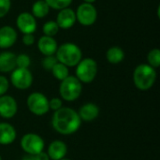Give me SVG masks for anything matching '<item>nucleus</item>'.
<instances>
[{"instance_id":"15","label":"nucleus","mask_w":160,"mask_h":160,"mask_svg":"<svg viewBox=\"0 0 160 160\" xmlns=\"http://www.w3.org/2000/svg\"><path fill=\"white\" fill-rule=\"evenodd\" d=\"M57 48V42L52 37L43 36L38 41V49L45 56L55 54Z\"/></svg>"},{"instance_id":"21","label":"nucleus","mask_w":160,"mask_h":160,"mask_svg":"<svg viewBox=\"0 0 160 160\" xmlns=\"http://www.w3.org/2000/svg\"><path fill=\"white\" fill-rule=\"evenodd\" d=\"M53 77L55 79H57L58 81L62 82L63 80H65L66 78H68L69 76V70L68 68L59 62H57L54 67L52 68V69L51 70Z\"/></svg>"},{"instance_id":"33","label":"nucleus","mask_w":160,"mask_h":160,"mask_svg":"<svg viewBox=\"0 0 160 160\" xmlns=\"http://www.w3.org/2000/svg\"><path fill=\"white\" fill-rule=\"evenodd\" d=\"M83 1H84V3H89V4H92V3L96 2L97 0H83Z\"/></svg>"},{"instance_id":"5","label":"nucleus","mask_w":160,"mask_h":160,"mask_svg":"<svg viewBox=\"0 0 160 160\" xmlns=\"http://www.w3.org/2000/svg\"><path fill=\"white\" fill-rule=\"evenodd\" d=\"M98 74V63L93 58L82 59L76 66V78L83 83L92 82Z\"/></svg>"},{"instance_id":"14","label":"nucleus","mask_w":160,"mask_h":160,"mask_svg":"<svg viewBox=\"0 0 160 160\" xmlns=\"http://www.w3.org/2000/svg\"><path fill=\"white\" fill-rule=\"evenodd\" d=\"M68 153L67 144L60 140H55L52 142L48 147L47 155L49 156L50 160H60L66 158Z\"/></svg>"},{"instance_id":"23","label":"nucleus","mask_w":160,"mask_h":160,"mask_svg":"<svg viewBox=\"0 0 160 160\" xmlns=\"http://www.w3.org/2000/svg\"><path fill=\"white\" fill-rule=\"evenodd\" d=\"M148 65L151 66L154 68H157L160 66V50L158 48H155L151 50L147 55Z\"/></svg>"},{"instance_id":"28","label":"nucleus","mask_w":160,"mask_h":160,"mask_svg":"<svg viewBox=\"0 0 160 160\" xmlns=\"http://www.w3.org/2000/svg\"><path fill=\"white\" fill-rule=\"evenodd\" d=\"M10 0H0V18L5 17L10 9Z\"/></svg>"},{"instance_id":"7","label":"nucleus","mask_w":160,"mask_h":160,"mask_svg":"<svg viewBox=\"0 0 160 160\" xmlns=\"http://www.w3.org/2000/svg\"><path fill=\"white\" fill-rule=\"evenodd\" d=\"M22 149L31 156H36L38 153L42 152L45 147L44 140L41 136L36 133H27L24 134L20 142Z\"/></svg>"},{"instance_id":"11","label":"nucleus","mask_w":160,"mask_h":160,"mask_svg":"<svg viewBox=\"0 0 160 160\" xmlns=\"http://www.w3.org/2000/svg\"><path fill=\"white\" fill-rule=\"evenodd\" d=\"M18 29L24 34H33L37 30V22L35 17L29 12H22L16 20Z\"/></svg>"},{"instance_id":"26","label":"nucleus","mask_w":160,"mask_h":160,"mask_svg":"<svg viewBox=\"0 0 160 160\" xmlns=\"http://www.w3.org/2000/svg\"><path fill=\"white\" fill-rule=\"evenodd\" d=\"M58 61H57V59H56V57L55 56H53V55H49V56H45L43 59H42V62H41V64H42V67H43V68L45 69V70H52V68L54 67V65L57 63Z\"/></svg>"},{"instance_id":"2","label":"nucleus","mask_w":160,"mask_h":160,"mask_svg":"<svg viewBox=\"0 0 160 160\" xmlns=\"http://www.w3.org/2000/svg\"><path fill=\"white\" fill-rule=\"evenodd\" d=\"M157 80V71L148 64H141L136 67L133 72V82L135 86L142 91L149 90L153 87Z\"/></svg>"},{"instance_id":"30","label":"nucleus","mask_w":160,"mask_h":160,"mask_svg":"<svg viewBox=\"0 0 160 160\" xmlns=\"http://www.w3.org/2000/svg\"><path fill=\"white\" fill-rule=\"evenodd\" d=\"M22 41L25 46H31L35 42V37L33 36V34H24Z\"/></svg>"},{"instance_id":"24","label":"nucleus","mask_w":160,"mask_h":160,"mask_svg":"<svg viewBox=\"0 0 160 160\" xmlns=\"http://www.w3.org/2000/svg\"><path fill=\"white\" fill-rule=\"evenodd\" d=\"M49 8L61 10L63 8H68V6L72 3V0H44Z\"/></svg>"},{"instance_id":"29","label":"nucleus","mask_w":160,"mask_h":160,"mask_svg":"<svg viewBox=\"0 0 160 160\" xmlns=\"http://www.w3.org/2000/svg\"><path fill=\"white\" fill-rule=\"evenodd\" d=\"M9 87V82L8 80L5 77L0 75V97L6 95Z\"/></svg>"},{"instance_id":"31","label":"nucleus","mask_w":160,"mask_h":160,"mask_svg":"<svg viewBox=\"0 0 160 160\" xmlns=\"http://www.w3.org/2000/svg\"><path fill=\"white\" fill-rule=\"evenodd\" d=\"M34 157H35V159L36 160H50L49 156H48L47 153L44 152V151L38 153V155H36V156H34Z\"/></svg>"},{"instance_id":"8","label":"nucleus","mask_w":160,"mask_h":160,"mask_svg":"<svg viewBox=\"0 0 160 160\" xmlns=\"http://www.w3.org/2000/svg\"><path fill=\"white\" fill-rule=\"evenodd\" d=\"M10 82L19 90H26L33 83V75L28 68H16L11 71Z\"/></svg>"},{"instance_id":"9","label":"nucleus","mask_w":160,"mask_h":160,"mask_svg":"<svg viewBox=\"0 0 160 160\" xmlns=\"http://www.w3.org/2000/svg\"><path fill=\"white\" fill-rule=\"evenodd\" d=\"M76 13L77 21L84 26H90L94 24L98 18V11L97 8L89 3H82L81 4Z\"/></svg>"},{"instance_id":"19","label":"nucleus","mask_w":160,"mask_h":160,"mask_svg":"<svg viewBox=\"0 0 160 160\" xmlns=\"http://www.w3.org/2000/svg\"><path fill=\"white\" fill-rule=\"evenodd\" d=\"M106 58L109 63L116 65L121 63L125 58V52L120 47H111L106 52Z\"/></svg>"},{"instance_id":"32","label":"nucleus","mask_w":160,"mask_h":160,"mask_svg":"<svg viewBox=\"0 0 160 160\" xmlns=\"http://www.w3.org/2000/svg\"><path fill=\"white\" fill-rule=\"evenodd\" d=\"M22 160H36L35 159V157L34 156H31V155H26V156H24Z\"/></svg>"},{"instance_id":"3","label":"nucleus","mask_w":160,"mask_h":160,"mask_svg":"<svg viewBox=\"0 0 160 160\" xmlns=\"http://www.w3.org/2000/svg\"><path fill=\"white\" fill-rule=\"evenodd\" d=\"M55 57L59 63L67 66L68 68L76 67L82 60V53L80 47H78L76 44L67 42L57 48Z\"/></svg>"},{"instance_id":"18","label":"nucleus","mask_w":160,"mask_h":160,"mask_svg":"<svg viewBox=\"0 0 160 160\" xmlns=\"http://www.w3.org/2000/svg\"><path fill=\"white\" fill-rule=\"evenodd\" d=\"M16 56L13 52H3L0 53V72L8 73L16 68Z\"/></svg>"},{"instance_id":"4","label":"nucleus","mask_w":160,"mask_h":160,"mask_svg":"<svg viewBox=\"0 0 160 160\" xmlns=\"http://www.w3.org/2000/svg\"><path fill=\"white\" fill-rule=\"evenodd\" d=\"M82 82L76 78V76H68L63 80L59 86V94L63 100L72 102L78 99L82 94Z\"/></svg>"},{"instance_id":"20","label":"nucleus","mask_w":160,"mask_h":160,"mask_svg":"<svg viewBox=\"0 0 160 160\" xmlns=\"http://www.w3.org/2000/svg\"><path fill=\"white\" fill-rule=\"evenodd\" d=\"M50 8L44 0H38L32 6V15L37 18H44L49 13Z\"/></svg>"},{"instance_id":"22","label":"nucleus","mask_w":160,"mask_h":160,"mask_svg":"<svg viewBox=\"0 0 160 160\" xmlns=\"http://www.w3.org/2000/svg\"><path fill=\"white\" fill-rule=\"evenodd\" d=\"M59 29H60L59 26L54 21H49L45 22L42 26V31L44 33V36H48V37L55 36L58 33Z\"/></svg>"},{"instance_id":"16","label":"nucleus","mask_w":160,"mask_h":160,"mask_svg":"<svg viewBox=\"0 0 160 160\" xmlns=\"http://www.w3.org/2000/svg\"><path fill=\"white\" fill-rule=\"evenodd\" d=\"M78 114L82 121L92 122L95 119H97L98 116L99 115V108L97 104L88 102L83 104L80 108Z\"/></svg>"},{"instance_id":"17","label":"nucleus","mask_w":160,"mask_h":160,"mask_svg":"<svg viewBox=\"0 0 160 160\" xmlns=\"http://www.w3.org/2000/svg\"><path fill=\"white\" fill-rule=\"evenodd\" d=\"M17 137L15 128L8 123H0V144L8 145L14 142Z\"/></svg>"},{"instance_id":"27","label":"nucleus","mask_w":160,"mask_h":160,"mask_svg":"<svg viewBox=\"0 0 160 160\" xmlns=\"http://www.w3.org/2000/svg\"><path fill=\"white\" fill-rule=\"evenodd\" d=\"M63 107V101L60 98H52L49 99V109L55 112Z\"/></svg>"},{"instance_id":"25","label":"nucleus","mask_w":160,"mask_h":160,"mask_svg":"<svg viewBox=\"0 0 160 160\" xmlns=\"http://www.w3.org/2000/svg\"><path fill=\"white\" fill-rule=\"evenodd\" d=\"M31 64L30 57L25 53H21L16 56V68H28Z\"/></svg>"},{"instance_id":"34","label":"nucleus","mask_w":160,"mask_h":160,"mask_svg":"<svg viewBox=\"0 0 160 160\" xmlns=\"http://www.w3.org/2000/svg\"><path fill=\"white\" fill-rule=\"evenodd\" d=\"M60 160H71V159H69V158H62V159H60Z\"/></svg>"},{"instance_id":"1","label":"nucleus","mask_w":160,"mask_h":160,"mask_svg":"<svg viewBox=\"0 0 160 160\" xmlns=\"http://www.w3.org/2000/svg\"><path fill=\"white\" fill-rule=\"evenodd\" d=\"M82 125V120L78 112L69 108L62 107L55 111L52 117L53 129L61 135H71L77 132Z\"/></svg>"},{"instance_id":"12","label":"nucleus","mask_w":160,"mask_h":160,"mask_svg":"<svg viewBox=\"0 0 160 160\" xmlns=\"http://www.w3.org/2000/svg\"><path fill=\"white\" fill-rule=\"evenodd\" d=\"M76 13L71 8H66L59 11L56 18V23L59 28L68 29L71 28L76 22Z\"/></svg>"},{"instance_id":"35","label":"nucleus","mask_w":160,"mask_h":160,"mask_svg":"<svg viewBox=\"0 0 160 160\" xmlns=\"http://www.w3.org/2000/svg\"><path fill=\"white\" fill-rule=\"evenodd\" d=\"M0 160H2V158H1V156H0Z\"/></svg>"},{"instance_id":"10","label":"nucleus","mask_w":160,"mask_h":160,"mask_svg":"<svg viewBox=\"0 0 160 160\" xmlns=\"http://www.w3.org/2000/svg\"><path fill=\"white\" fill-rule=\"evenodd\" d=\"M18 104L15 98L8 95L0 97V116L5 119H10L16 115Z\"/></svg>"},{"instance_id":"6","label":"nucleus","mask_w":160,"mask_h":160,"mask_svg":"<svg viewBox=\"0 0 160 160\" xmlns=\"http://www.w3.org/2000/svg\"><path fill=\"white\" fill-rule=\"evenodd\" d=\"M28 110L37 116H42L46 114L49 109V99L40 92H34L30 94L26 100Z\"/></svg>"},{"instance_id":"13","label":"nucleus","mask_w":160,"mask_h":160,"mask_svg":"<svg viewBox=\"0 0 160 160\" xmlns=\"http://www.w3.org/2000/svg\"><path fill=\"white\" fill-rule=\"evenodd\" d=\"M17 40L16 30L8 25L0 28V49H8L14 45Z\"/></svg>"}]
</instances>
